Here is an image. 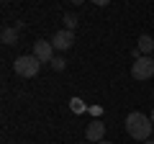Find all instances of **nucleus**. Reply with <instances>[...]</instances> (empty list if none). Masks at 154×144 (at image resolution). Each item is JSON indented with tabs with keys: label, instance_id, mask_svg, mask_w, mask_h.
I'll return each instance as SVG.
<instances>
[{
	"label": "nucleus",
	"instance_id": "obj_1",
	"mask_svg": "<svg viewBox=\"0 0 154 144\" xmlns=\"http://www.w3.org/2000/svg\"><path fill=\"white\" fill-rule=\"evenodd\" d=\"M126 131L131 139H136V142H149V136H152L154 131V124L149 116H144V113L134 111L126 116Z\"/></svg>",
	"mask_w": 154,
	"mask_h": 144
},
{
	"label": "nucleus",
	"instance_id": "obj_2",
	"mask_svg": "<svg viewBox=\"0 0 154 144\" xmlns=\"http://www.w3.org/2000/svg\"><path fill=\"white\" fill-rule=\"evenodd\" d=\"M13 70H16V75H21V77H36L38 70H41V62L33 54H23V57H18V59L13 62Z\"/></svg>",
	"mask_w": 154,
	"mask_h": 144
},
{
	"label": "nucleus",
	"instance_id": "obj_3",
	"mask_svg": "<svg viewBox=\"0 0 154 144\" xmlns=\"http://www.w3.org/2000/svg\"><path fill=\"white\" fill-rule=\"evenodd\" d=\"M131 75H134V80H149L154 75V59L152 57H139L131 64Z\"/></svg>",
	"mask_w": 154,
	"mask_h": 144
},
{
	"label": "nucleus",
	"instance_id": "obj_4",
	"mask_svg": "<svg viewBox=\"0 0 154 144\" xmlns=\"http://www.w3.org/2000/svg\"><path fill=\"white\" fill-rule=\"evenodd\" d=\"M72 44H75V31L62 28V31H57L54 36H51V46H54V49H59V52L72 49Z\"/></svg>",
	"mask_w": 154,
	"mask_h": 144
},
{
	"label": "nucleus",
	"instance_id": "obj_5",
	"mask_svg": "<svg viewBox=\"0 0 154 144\" xmlns=\"http://www.w3.org/2000/svg\"><path fill=\"white\" fill-rule=\"evenodd\" d=\"M85 136H88V142H93V144L105 142V124L100 121V118L90 121V124H88V129H85Z\"/></svg>",
	"mask_w": 154,
	"mask_h": 144
},
{
	"label": "nucleus",
	"instance_id": "obj_6",
	"mask_svg": "<svg viewBox=\"0 0 154 144\" xmlns=\"http://www.w3.org/2000/svg\"><path fill=\"white\" fill-rule=\"evenodd\" d=\"M33 57H36L38 62H49L54 59V46H51V41H33Z\"/></svg>",
	"mask_w": 154,
	"mask_h": 144
},
{
	"label": "nucleus",
	"instance_id": "obj_7",
	"mask_svg": "<svg viewBox=\"0 0 154 144\" xmlns=\"http://www.w3.org/2000/svg\"><path fill=\"white\" fill-rule=\"evenodd\" d=\"M136 49L141 52V57H149L154 52V39L149 36V33H141V36H139V46H136Z\"/></svg>",
	"mask_w": 154,
	"mask_h": 144
},
{
	"label": "nucleus",
	"instance_id": "obj_8",
	"mask_svg": "<svg viewBox=\"0 0 154 144\" xmlns=\"http://www.w3.org/2000/svg\"><path fill=\"white\" fill-rule=\"evenodd\" d=\"M0 41H3V44H16V41H18V31L5 26L3 31H0Z\"/></svg>",
	"mask_w": 154,
	"mask_h": 144
},
{
	"label": "nucleus",
	"instance_id": "obj_9",
	"mask_svg": "<svg viewBox=\"0 0 154 144\" xmlns=\"http://www.w3.org/2000/svg\"><path fill=\"white\" fill-rule=\"evenodd\" d=\"M62 21H64V28H67V31H75V28H77V16H72V13H64Z\"/></svg>",
	"mask_w": 154,
	"mask_h": 144
},
{
	"label": "nucleus",
	"instance_id": "obj_10",
	"mask_svg": "<svg viewBox=\"0 0 154 144\" xmlns=\"http://www.w3.org/2000/svg\"><path fill=\"white\" fill-rule=\"evenodd\" d=\"M49 67H51V70H54V72H62V70H64V67H67V59H62V57H54Z\"/></svg>",
	"mask_w": 154,
	"mask_h": 144
},
{
	"label": "nucleus",
	"instance_id": "obj_11",
	"mask_svg": "<svg viewBox=\"0 0 154 144\" xmlns=\"http://www.w3.org/2000/svg\"><path fill=\"white\" fill-rule=\"evenodd\" d=\"M69 108H72L75 113H82V111H85V103H82L80 98H72V100H69Z\"/></svg>",
	"mask_w": 154,
	"mask_h": 144
},
{
	"label": "nucleus",
	"instance_id": "obj_12",
	"mask_svg": "<svg viewBox=\"0 0 154 144\" xmlns=\"http://www.w3.org/2000/svg\"><path fill=\"white\" fill-rule=\"evenodd\" d=\"M98 144H113V142H108V139H105V142H98Z\"/></svg>",
	"mask_w": 154,
	"mask_h": 144
},
{
	"label": "nucleus",
	"instance_id": "obj_13",
	"mask_svg": "<svg viewBox=\"0 0 154 144\" xmlns=\"http://www.w3.org/2000/svg\"><path fill=\"white\" fill-rule=\"evenodd\" d=\"M149 118H152V124H154V111H152V113H149Z\"/></svg>",
	"mask_w": 154,
	"mask_h": 144
},
{
	"label": "nucleus",
	"instance_id": "obj_14",
	"mask_svg": "<svg viewBox=\"0 0 154 144\" xmlns=\"http://www.w3.org/2000/svg\"><path fill=\"white\" fill-rule=\"evenodd\" d=\"M144 144H154V139H149V142H144Z\"/></svg>",
	"mask_w": 154,
	"mask_h": 144
}]
</instances>
